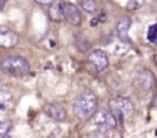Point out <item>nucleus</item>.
Masks as SVG:
<instances>
[{
    "label": "nucleus",
    "instance_id": "obj_1",
    "mask_svg": "<svg viewBox=\"0 0 157 138\" xmlns=\"http://www.w3.org/2000/svg\"><path fill=\"white\" fill-rule=\"evenodd\" d=\"M96 109H97V97L91 91H83L82 94H78L72 103V111L75 117L80 120L91 118Z\"/></svg>",
    "mask_w": 157,
    "mask_h": 138
},
{
    "label": "nucleus",
    "instance_id": "obj_2",
    "mask_svg": "<svg viewBox=\"0 0 157 138\" xmlns=\"http://www.w3.org/2000/svg\"><path fill=\"white\" fill-rule=\"evenodd\" d=\"M0 67L3 72L14 77H22L29 72V63L22 55H5L0 60Z\"/></svg>",
    "mask_w": 157,
    "mask_h": 138
},
{
    "label": "nucleus",
    "instance_id": "obj_3",
    "mask_svg": "<svg viewBox=\"0 0 157 138\" xmlns=\"http://www.w3.org/2000/svg\"><path fill=\"white\" fill-rule=\"evenodd\" d=\"M109 107H111L114 117H117L120 123H123L125 117H129L134 114V103L125 97H116V98L109 100Z\"/></svg>",
    "mask_w": 157,
    "mask_h": 138
},
{
    "label": "nucleus",
    "instance_id": "obj_4",
    "mask_svg": "<svg viewBox=\"0 0 157 138\" xmlns=\"http://www.w3.org/2000/svg\"><path fill=\"white\" fill-rule=\"evenodd\" d=\"M93 124L103 130H113L117 126V118L109 111H105V109L97 111L96 109V112L93 114Z\"/></svg>",
    "mask_w": 157,
    "mask_h": 138
},
{
    "label": "nucleus",
    "instance_id": "obj_5",
    "mask_svg": "<svg viewBox=\"0 0 157 138\" xmlns=\"http://www.w3.org/2000/svg\"><path fill=\"white\" fill-rule=\"evenodd\" d=\"M108 64H109V58H108L106 52H103L102 49H94L88 55V66L97 74L103 72L108 67Z\"/></svg>",
    "mask_w": 157,
    "mask_h": 138
},
{
    "label": "nucleus",
    "instance_id": "obj_6",
    "mask_svg": "<svg viewBox=\"0 0 157 138\" xmlns=\"http://www.w3.org/2000/svg\"><path fill=\"white\" fill-rule=\"evenodd\" d=\"M63 19L72 25V26H80L82 25V13L75 5L69 3V2H65L63 5Z\"/></svg>",
    "mask_w": 157,
    "mask_h": 138
},
{
    "label": "nucleus",
    "instance_id": "obj_7",
    "mask_svg": "<svg viewBox=\"0 0 157 138\" xmlns=\"http://www.w3.org/2000/svg\"><path fill=\"white\" fill-rule=\"evenodd\" d=\"M19 43V35L8 28L0 26V48H14Z\"/></svg>",
    "mask_w": 157,
    "mask_h": 138
},
{
    "label": "nucleus",
    "instance_id": "obj_8",
    "mask_svg": "<svg viewBox=\"0 0 157 138\" xmlns=\"http://www.w3.org/2000/svg\"><path fill=\"white\" fill-rule=\"evenodd\" d=\"M45 112L54 121H65L66 120V111L59 103H49V104H46L45 106Z\"/></svg>",
    "mask_w": 157,
    "mask_h": 138
},
{
    "label": "nucleus",
    "instance_id": "obj_9",
    "mask_svg": "<svg viewBox=\"0 0 157 138\" xmlns=\"http://www.w3.org/2000/svg\"><path fill=\"white\" fill-rule=\"evenodd\" d=\"M129 28H131V19H129V17H122V19L117 22V26H116L119 38H120L122 42L128 43V45H131V38L128 37Z\"/></svg>",
    "mask_w": 157,
    "mask_h": 138
},
{
    "label": "nucleus",
    "instance_id": "obj_10",
    "mask_svg": "<svg viewBox=\"0 0 157 138\" xmlns=\"http://www.w3.org/2000/svg\"><path fill=\"white\" fill-rule=\"evenodd\" d=\"M137 83L140 85L142 89L149 91V89H152L154 85H155V77H154V74H152L151 71L145 69V71H142V72L139 74V77H137Z\"/></svg>",
    "mask_w": 157,
    "mask_h": 138
},
{
    "label": "nucleus",
    "instance_id": "obj_11",
    "mask_svg": "<svg viewBox=\"0 0 157 138\" xmlns=\"http://www.w3.org/2000/svg\"><path fill=\"white\" fill-rule=\"evenodd\" d=\"M13 95L8 92V91H3V89H0V107L2 109H8L13 106Z\"/></svg>",
    "mask_w": 157,
    "mask_h": 138
},
{
    "label": "nucleus",
    "instance_id": "obj_12",
    "mask_svg": "<svg viewBox=\"0 0 157 138\" xmlns=\"http://www.w3.org/2000/svg\"><path fill=\"white\" fill-rule=\"evenodd\" d=\"M80 6L85 13L94 14L97 11V2L96 0H80Z\"/></svg>",
    "mask_w": 157,
    "mask_h": 138
},
{
    "label": "nucleus",
    "instance_id": "obj_13",
    "mask_svg": "<svg viewBox=\"0 0 157 138\" xmlns=\"http://www.w3.org/2000/svg\"><path fill=\"white\" fill-rule=\"evenodd\" d=\"M11 127H13V123L11 121H0V138L6 136L10 133Z\"/></svg>",
    "mask_w": 157,
    "mask_h": 138
},
{
    "label": "nucleus",
    "instance_id": "obj_14",
    "mask_svg": "<svg viewBox=\"0 0 157 138\" xmlns=\"http://www.w3.org/2000/svg\"><path fill=\"white\" fill-rule=\"evenodd\" d=\"M143 3H145V0H128L126 8H128V9H137V8H140Z\"/></svg>",
    "mask_w": 157,
    "mask_h": 138
},
{
    "label": "nucleus",
    "instance_id": "obj_15",
    "mask_svg": "<svg viewBox=\"0 0 157 138\" xmlns=\"http://www.w3.org/2000/svg\"><path fill=\"white\" fill-rule=\"evenodd\" d=\"M155 35H157V25H152V26H149V29H148V40L152 42Z\"/></svg>",
    "mask_w": 157,
    "mask_h": 138
},
{
    "label": "nucleus",
    "instance_id": "obj_16",
    "mask_svg": "<svg viewBox=\"0 0 157 138\" xmlns=\"http://www.w3.org/2000/svg\"><path fill=\"white\" fill-rule=\"evenodd\" d=\"M36 2H37L39 5H43V6H51L56 0H36Z\"/></svg>",
    "mask_w": 157,
    "mask_h": 138
},
{
    "label": "nucleus",
    "instance_id": "obj_17",
    "mask_svg": "<svg viewBox=\"0 0 157 138\" xmlns=\"http://www.w3.org/2000/svg\"><path fill=\"white\" fill-rule=\"evenodd\" d=\"M6 2L8 0H0V13L3 11V8H5V5H6Z\"/></svg>",
    "mask_w": 157,
    "mask_h": 138
},
{
    "label": "nucleus",
    "instance_id": "obj_18",
    "mask_svg": "<svg viewBox=\"0 0 157 138\" xmlns=\"http://www.w3.org/2000/svg\"><path fill=\"white\" fill-rule=\"evenodd\" d=\"M151 43H154V45H157V35H155V37H154V40H152V42H151Z\"/></svg>",
    "mask_w": 157,
    "mask_h": 138
},
{
    "label": "nucleus",
    "instance_id": "obj_19",
    "mask_svg": "<svg viewBox=\"0 0 157 138\" xmlns=\"http://www.w3.org/2000/svg\"><path fill=\"white\" fill-rule=\"evenodd\" d=\"M152 104H154V106H155V107H157V98H155V100H154V101H152Z\"/></svg>",
    "mask_w": 157,
    "mask_h": 138
},
{
    "label": "nucleus",
    "instance_id": "obj_20",
    "mask_svg": "<svg viewBox=\"0 0 157 138\" xmlns=\"http://www.w3.org/2000/svg\"><path fill=\"white\" fill-rule=\"evenodd\" d=\"M0 89H2V82H0Z\"/></svg>",
    "mask_w": 157,
    "mask_h": 138
},
{
    "label": "nucleus",
    "instance_id": "obj_21",
    "mask_svg": "<svg viewBox=\"0 0 157 138\" xmlns=\"http://www.w3.org/2000/svg\"><path fill=\"white\" fill-rule=\"evenodd\" d=\"M155 64H157V55H155Z\"/></svg>",
    "mask_w": 157,
    "mask_h": 138
},
{
    "label": "nucleus",
    "instance_id": "obj_22",
    "mask_svg": "<svg viewBox=\"0 0 157 138\" xmlns=\"http://www.w3.org/2000/svg\"><path fill=\"white\" fill-rule=\"evenodd\" d=\"M155 133H157V132H155Z\"/></svg>",
    "mask_w": 157,
    "mask_h": 138
}]
</instances>
